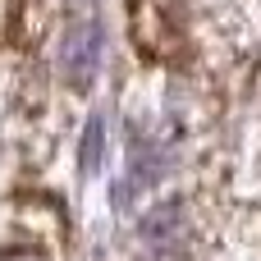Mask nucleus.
I'll use <instances>...</instances> for the list:
<instances>
[{"instance_id": "1", "label": "nucleus", "mask_w": 261, "mask_h": 261, "mask_svg": "<svg viewBox=\"0 0 261 261\" xmlns=\"http://www.w3.org/2000/svg\"><path fill=\"white\" fill-rule=\"evenodd\" d=\"M101 46H106V32H101V23H73V28H69V37H64V50H60V69H64L69 87H87V83L96 78Z\"/></svg>"}, {"instance_id": "2", "label": "nucleus", "mask_w": 261, "mask_h": 261, "mask_svg": "<svg viewBox=\"0 0 261 261\" xmlns=\"http://www.w3.org/2000/svg\"><path fill=\"white\" fill-rule=\"evenodd\" d=\"M101 142H106V124L92 119L87 124V138H83V170L87 174H96V165H101Z\"/></svg>"}, {"instance_id": "3", "label": "nucleus", "mask_w": 261, "mask_h": 261, "mask_svg": "<svg viewBox=\"0 0 261 261\" xmlns=\"http://www.w3.org/2000/svg\"><path fill=\"white\" fill-rule=\"evenodd\" d=\"M174 225H179V206H161V211L147 220V239H151L156 248H165V243H170V229H174Z\"/></svg>"}, {"instance_id": "4", "label": "nucleus", "mask_w": 261, "mask_h": 261, "mask_svg": "<svg viewBox=\"0 0 261 261\" xmlns=\"http://www.w3.org/2000/svg\"><path fill=\"white\" fill-rule=\"evenodd\" d=\"M5 261H46V257H41V252H9Z\"/></svg>"}]
</instances>
